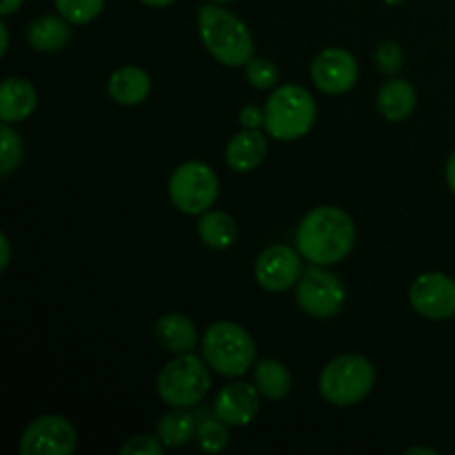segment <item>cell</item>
<instances>
[{
	"label": "cell",
	"mask_w": 455,
	"mask_h": 455,
	"mask_svg": "<svg viewBox=\"0 0 455 455\" xmlns=\"http://www.w3.org/2000/svg\"><path fill=\"white\" fill-rule=\"evenodd\" d=\"M298 251L311 265H338L351 253L355 244V225L342 209L324 204L302 218L296 231Z\"/></svg>",
	"instance_id": "1"
},
{
	"label": "cell",
	"mask_w": 455,
	"mask_h": 455,
	"mask_svg": "<svg viewBox=\"0 0 455 455\" xmlns=\"http://www.w3.org/2000/svg\"><path fill=\"white\" fill-rule=\"evenodd\" d=\"M198 31L207 52L220 65L243 67L253 58V38L249 27L220 4L209 3L198 9Z\"/></svg>",
	"instance_id": "2"
},
{
	"label": "cell",
	"mask_w": 455,
	"mask_h": 455,
	"mask_svg": "<svg viewBox=\"0 0 455 455\" xmlns=\"http://www.w3.org/2000/svg\"><path fill=\"white\" fill-rule=\"evenodd\" d=\"M376 385V369L371 360L358 354L333 358L323 369L318 380L320 395L333 407H354L371 394Z\"/></svg>",
	"instance_id": "3"
},
{
	"label": "cell",
	"mask_w": 455,
	"mask_h": 455,
	"mask_svg": "<svg viewBox=\"0 0 455 455\" xmlns=\"http://www.w3.org/2000/svg\"><path fill=\"white\" fill-rule=\"evenodd\" d=\"M315 123V100L300 84H284L265 105V129L275 140H300Z\"/></svg>",
	"instance_id": "4"
},
{
	"label": "cell",
	"mask_w": 455,
	"mask_h": 455,
	"mask_svg": "<svg viewBox=\"0 0 455 455\" xmlns=\"http://www.w3.org/2000/svg\"><path fill=\"white\" fill-rule=\"evenodd\" d=\"M203 355L209 369L225 378H238L256 360V342L235 323H213L203 336Z\"/></svg>",
	"instance_id": "5"
},
{
	"label": "cell",
	"mask_w": 455,
	"mask_h": 455,
	"mask_svg": "<svg viewBox=\"0 0 455 455\" xmlns=\"http://www.w3.org/2000/svg\"><path fill=\"white\" fill-rule=\"evenodd\" d=\"M209 364H204L198 355L178 354L176 360L167 363L158 376V395L176 409L196 407L209 394L212 378Z\"/></svg>",
	"instance_id": "6"
},
{
	"label": "cell",
	"mask_w": 455,
	"mask_h": 455,
	"mask_svg": "<svg viewBox=\"0 0 455 455\" xmlns=\"http://www.w3.org/2000/svg\"><path fill=\"white\" fill-rule=\"evenodd\" d=\"M218 176L209 164L189 160L169 178V198L178 212L187 216H203L218 198Z\"/></svg>",
	"instance_id": "7"
},
{
	"label": "cell",
	"mask_w": 455,
	"mask_h": 455,
	"mask_svg": "<svg viewBox=\"0 0 455 455\" xmlns=\"http://www.w3.org/2000/svg\"><path fill=\"white\" fill-rule=\"evenodd\" d=\"M347 300V289L338 275L320 265L302 271L296 289V302L311 318L327 320L340 314Z\"/></svg>",
	"instance_id": "8"
},
{
	"label": "cell",
	"mask_w": 455,
	"mask_h": 455,
	"mask_svg": "<svg viewBox=\"0 0 455 455\" xmlns=\"http://www.w3.org/2000/svg\"><path fill=\"white\" fill-rule=\"evenodd\" d=\"M78 434L62 416H40L20 438L22 455H69L76 451Z\"/></svg>",
	"instance_id": "9"
},
{
	"label": "cell",
	"mask_w": 455,
	"mask_h": 455,
	"mask_svg": "<svg viewBox=\"0 0 455 455\" xmlns=\"http://www.w3.org/2000/svg\"><path fill=\"white\" fill-rule=\"evenodd\" d=\"M409 302L427 320H449L455 315V280L447 274H422L409 289Z\"/></svg>",
	"instance_id": "10"
},
{
	"label": "cell",
	"mask_w": 455,
	"mask_h": 455,
	"mask_svg": "<svg viewBox=\"0 0 455 455\" xmlns=\"http://www.w3.org/2000/svg\"><path fill=\"white\" fill-rule=\"evenodd\" d=\"M300 251L287 244H274L265 249L256 260V280L265 291L280 293L298 284L302 275Z\"/></svg>",
	"instance_id": "11"
},
{
	"label": "cell",
	"mask_w": 455,
	"mask_h": 455,
	"mask_svg": "<svg viewBox=\"0 0 455 455\" xmlns=\"http://www.w3.org/2000/svg\"><path fill=\"white\" fill-rule=\"evenodd\" d=\"M311 78L320 92L329 96H340L354 89L358 80V62L354 53L340 47H329L314 58L311 65Z\"/></svg>",
	"instance_id": "12"
},
{
	"label": "cell",
	"mask_w": 455,
	"mask_h": 455,
	"mask_svg": "<svg viewBox=\"0 0 455 455\" xmlns=\"http://www.w3.org/2000/svg\"><path fill=\"white\" fill-rule=\"evenodd\" d=\"M260 395L256 385L243 380L231 382L218 391L213 413L229 427H244L256 418L260 409Z\"/></svg>",
	"instance_id": "13"
},
{
	"label": "cell",
	"mask_w": 455,
	"mask_h": 455,
	"mask_svg": "<svg viewBox=\"0 0 455 455\" xmlns=\"http://www.w3.org/2000/svg\"><path fill=\"white\" fill-rule=\"evenodd\" d=\"M269 151V142L256 129H244V132L235 133L229 140L225 151V160L234 172L247 173L260 167Z\"/></svg>",
	"instance_id": "14"
},
{
	"label": "cell",
	"mask_w": 455,
	"mask_h": 455,
	"mask_svg": "<svg viewBox=\"0 0 455 455\" xmlns=\"http://www.w3.org/2000/svg\"><path fill=\"white\" fill-rule=\"evenodd\" d=\"M36 105H38V93L29 80L18 78V76L4 80L3 89H0V118H3V123H22L34 114Z\"/></svg>",
	"instance_id": "15"
},
{
	"label": "cell",
	"mask_w": 455,
	"mask_h": 455,
	"mask_svg": "<svg viewBox=\"0 0 455 455\" xmlns=\"http://www.w3.org/2000/svg\"><path fill=\"white\" fill-rule=\"evenodd\" d=\"M107 92H109L111 100L123 107L140 105L149 96L151 78L140 67H120V69H116L111 74L109 83H107Z\"/></svg>",
	"instance_id": "16"
},
{
	"label": "cell",
	"mask_w": 455,
	"mask_h": 455,
	"mask_svg": "<svg viewBox=\"0 0 455 455\" xmlns=\"http://www.w3.org/2000/svg\"><path fill=\"white\" fill-rule=\"evenodd\" d=\"M416 89L409 80L394 78L389 83L382 84V89L378 92V109L385 116L389 123H403L416 109Z\"/></svg>",
	"instance_id": "17"
},
{
	"label": "cell",
	"mask_w": 455,
	"mask_h": 455,
	"mask_svg": "<svg viewBox=\"0 0 455 455\" xmlns=\"http://www.w3.org/2000/svg\"><path fill=\"white\" fill-rule=\"evenodd\" d=\"M156 340L172 354H189L196 347V324L182 314H167L156 323Z\"/></svg>",
	"instance_id": "18"
},
{
	"label": "cell",
	"mask_w": 455,
	"mask_h": 455,
	"mask_svg": "<svg viewBox=\"0 0 455 455\" xmlns=\"http://www.w3.org/2000/svg\"><path fill=\"white\" fill-rule=\"evenodd\" d=\"M71 38V27L67 18L58 16H40L27 29V40L36 52L53 53L60 52Z\"/></svg>",
	"instance_id": "19"
},
{
	"label": "cell",
	"mask_w": 455,
	"mask_h": 455,
	"mask_svg": "<svg viewBox=\"0 0 455 455\" xmlns=\"http://www.w3.org/2000/svg\"><path fill=\"white\" fill-rule=\"evenodd\" d=\"M198 235L209 249L225 251L238 238V225L225 212H204L198 220Z\"/></svg>",
	"instance_id": "20"
},
{
	"label": "cell",
	"mask_w": 455,
	"mask_h": 455,
	"mask_svg": "<svg viewBox=\"0 0 455 455\" xmlns=\"http://www.w3.org/2000/svg\"><path fill=\"white\" fill-rule=\"evenodd\" d=\"M253 385L258 387V391H260L265 398L283 400L284 395H289V391H291L293 378L291 373H289V369L284 367L280 360L267 358L256 364Z\"/></svg>",
	"instance_id": "21"
},
{
	"label": "cell",
	"mask_w": 455,
	"mask_h": 455,
	"mask_svg": "<svg viewBox=\"0 0 455 455\" xmlns=\"http://www.w3.org/2000/svg\"><path fill=\"white\" fill-rule=\"evenodd\" d=\"M196 434V418L189 411H169L158 422V438L167 449H178Z\"/></svg>",
	"instance_id": "22"
},
{
	"label": "cell",
	"mask_w": 455,
	"mask_h": 455,
	"mask_svg": "<svg viewBox=\"0 0 455 455\" xmlns=\"http://www.w3.org/2000/svg\"><path fill=\"white\" fill-rule=\"evenodd\" d=\"M58 13L71 22V25H87L105 7V0H53Z\"/></svg>",
	"instance_id": "23"
},
{
	"label": "cell",
	"mask_w": 455,
	"mask_h": 455,
	"mask_svg": "<svg viewBox=\"0 0 455 455\" xmlns=\"http://www.w3.org/2000/svg\"><path fill=\"white\" fill-rule=\"evenodd\" d=\"M244 67H247V80L251 87L267 92V89H274L275 84H278L280 71L274 60H267V58H251Z\"/></svg>",
	"instance_id": "24"
},
{
	"label": "cell",
	"mask_w": 455,
	"mask_h": 455,
	"mask_svg": "<svg viewBox=\"0 0 455 455\" xmlns=\"http://www.w3.org/2000/svg\"><path fill=\"white\" fill-rule=\"evenodd\" d=\"M227 422H222L220 418L216 416V420H204L203 425L198 427V444L204 449V451L218 453L222 449H227L229 444V431H227Z\"/></svg>",
	"instance_id": "25"
},
{
	"label": "cell",
	"mask_w": 455,
	"mask_h": 455,
	"mask_svg": "<svg viewBox=\"0 0 455 455\" xmlns=\"http://www.w3.org/2000/svg\"><path fill=\"white\" fill-rule=\"evenodd\" d=\"M0 140H3V154H0V172L3 176H9L13 169L18 167V163L22 160V142L18 138V133L9 127L7 123L0 129Z\"/></svg>",
	"instance_id": "26"
},
{
	"label": "cell",
	"mask_w": 455,
	"mask_h": 455,
	"mask_svg": "<svg viewBox=\"0 0 455 455\" xmlns=\"http://www.w3.org/2000/svg\"><path fill=\"white\" fill-rule=\"evenodd\" d=\"M403 60H404L403 47H400L395 40H385V43L376 49V65L382 74L387 76L398 74V71L403 69Z\"/></svg>",
	"instance_id": "27"
},
{
	"label": "cell",
	"mask_w": 455,
	"mask_h": 455,
	"mask_svg": "<svg viewBox=\"0 0 455 455\" xmlns=\"http://www.w3.org/2000/svg\"><path fill=\"white\" fill-rule=\"evenodd\" d=\"M164 444L160 443V438H151V435H133L129 438V443H124L120 447L123 455H163Z\"/></svg>",
	"instance_id": "28"
},
{
	"label": "cell",
	"mask_w": 455,
	"mask_h": 455,
	"mask_svg": "<svg viewBox=\"0 0 455 455\" xmlns=\"http://www.w3.org/2000/svg\"><path fill=\"white\" fill-rule=\"evenodd\" d=\"M240 123L244 129H256L260 124H265V111H260L258 107H244L240 111Z\"/></svg>",
	"instance_id": "29"
},
{
	"label": "cell",
	"mask_w": 455,
	"mask_h": 455,
	"mask_svg": "<svg viewBox=\"0 0 455 455\" xmlns=\"http://www.w3.org/2000/svg\"><path fill=\"white\" fill-rule=\"evenodd\" d=\"M9 260H12V244H9L7 235H0V269H7Z\"/></svg>",
	"instance_id": "30"
},
{
	"label": "cell",
	"mask_w": 455,
	"mask_h": 455,
	"mask_svg": "<svg viewBox=\"0 0 455 455\" xmlns=\"http://www.w3.org/2000/svg\"><path fill=\"white\" fill-rule=\"evenodd\" d=\"M22 3H25V0H3V3H0V13H3V16H12L13 12L20 9Z\"/></svg>",
	"instance_id": "31"
},
{
	"label": "cell",
	"mask_w": 455,
	"mask_h": 455,
	"mask_svg": "<svg viewBox=\"0 0 455 455\" xmlns=\"http://www.w3.org/2000/svg\"><path fill=\"white\" fill-rule=\"evenodd\" d=\"M447 182H449V189L455 194V151L447 160Z\"/></svg>",
	"instance_id": "32"
},
{
	"label": "cell",
	"mask_w": 455,
	"mask_h": 455,
	"mask_svg": "<svg viewBox=\"0 0 455 455\" xmlns=\"http://www.w3.org/2000/svg\"><path fill=\"white\" fill-rule=\"evenodd\" d=\"M0 36H3V47H0V53H7L9 49V27L4 25V22H0Z\"/></svg>",
	"instance_id": "33"
},
{
	"label": "cell",
	"mask_w": 455,
	"mask_h": 455,
	"mask_svg": "<svg viewBox=\"0 0 455 455\" xmlns=\"http://www.w3.org/2000/svg\"><path fill=\"white\" fill-rule=\"evenodd\" d=\"M140 3L149 4V7H169V4L176 3V0H140Z\"/></svg>",
	"instance_id": "34"
},
{
	"label": "cell",
	"mask_w": 455,
	"mask_h": 455,
	"mask_svg": "<svg viewBox=\"0 0 455 455\" xmlns=\"http://www.w3.org/2000/svg\"><path fill=\"white\" fill-rule=\"evenodd\" d=\"M407 455H416V453H425V455H435L434 449H427V447H409L407 451H404Z\"/></svg>",
	"instance_id": "35"
},
{
	"label": "cell",
	"mask_w": 455,
	"mask_h": 455,
	"mask_svg": "<svg viewBox=\"0 0 455 455\" xmlns=\"http://www.w3.org/2000/svg\"><path fill=\"white\" fill-rule=\"evenodd\" d=\"M387 4H400V3H404V0H385Z\"/></svg>",
	"instance_id": "36"
},
{
	"label": "cell",
	"mask_w": 455,
	"mask_h": 455,
	"mask_svg": "<svg viewBox=\"0 0 455 455\" xmlns=\"http://www.w3.org/2000/svg\"><path fill=\"white\" fill-rule=\"evenodd\" d=\"M212 3H229V0H212Z\"/></svg>",
	"instance_id": "37"
}]
</instances>
